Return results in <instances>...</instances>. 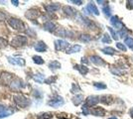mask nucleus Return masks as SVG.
Masks as SVG:
<instances>
[{
  "label": "nucleus",
  "mask_w": 133,
  "mask_h": 119,
  "mask_svg": "<svg viewBox=\"0 0 133 119\" xmlns=\"http://www.w3.org/2000/svg\"><path fill=\"white\" fill-rule=\"evenodd\" d=\"M14 101L21 108H26V107H29L31 105V100L29 98L25 97V96H23V95H15Z\"/></svg>",
  "instance_id": "1"
},
{
  "label": "nucleus",
  "mask_w": 133,
  "mask_h": 119,
  "mask_svg": "<svg viewBox=\"0 0 133 119\" xmlns=\"http://www.w3.org/2000/svg\"><path fill=\"white\" fill-rule=\"evenodd\" d=\"M8 24L14 30H17V31H24L25 30L24 23L21 20H19V19H16V18L8 19Z\"/></svg>",
  "instance_id": "2"
},
{
  "label": "nucleus",
  "mask_w": 133,
  "mask_h": 119,
  "mask_svg": "<svg viewBox=\"0 0 133 119\" xmlns=\"http://www.w3.org/2000/svg\"><path fill=\"white\" fill-rule=\"evenodd\" d=\"M27 41H28V39L25 36H15L11 41V46L15 47V48H20V47L25 46Z\"/></svg>",
  "instance_id": "3"
},
{
  "label": "nucleus",
  "mask_w": 133,
  "mask_h": 119,
  "mask_svg": "<svg viewBox=\"0 0 133 119\" xmlns=\"http://www.w3.org/2000/svg\"><path fill=\"white\" fill-rule=\"evenodd\" d=\"M64 104V99L62 96H56L55 98L51 99L50 101H48V105L52 107L57 108L59 106H62Z\"/></svg>",
  "instance_id": "4"
},
{
  "label": "nucleus",
  "mask_w": 133,
  "mask_h": 119,
  "mask_svg": "<svg viewBox=\"0 0 133 119\" xmlns=\"http://www.w3.org/2000/svg\"><path fill=\"white\" fill-rule=\"evenodd\" d=\"M69 47H70L69 43L64 41V40H56L55 41V48L57 51H66Z\"/></svg>",
  "instance_id": "5"
},
{
  "label": "nucleus",
  "mask_w": 133,
  "mask_h": 119,
  "mask_svg": "<svg viewBox=\"0 0 133 119\" xmlns=\"http://www.w3.org/2000/svg\"><path fill=\"white\" fill-rule=\"evenodd\" d=\"M100 101V97H98V96H96V95H90L89 96L87 99H85V104L88 105V106H95L96 105L98 102Z\"/></svg>",
  "instance_id": "6"
},
{
  "label": "nucleus",
  "mask_w": 133,
  "mask_h": 119,
  "mask_svg": "<svg viewBox=\"0 0 133 119\" xmlns=\"http://www.w3.org/2000/svg\"><path fill=\"white\" fill-rule=\"evenodd\" d=\"M109 21H110V24H111V25H113L116 29L122 30V29L124 28V27H123V24H122V22L119 20V18H118L117 16H112Z\"/></svg>",
  "instance_id": "7"
},
{
  "label": "nucleus",
  "mask_w": 133,
  "mask_h": 119,
  "mask_svg": "<svg viewBox=\"0 0 133 119\" xmlns=\"http://www.w3.org/2000/svg\"><path fill=\"white\" fill-rule=\"evenodd\" d=\"M39 15H40V12H39L37 9H35V8L29 9V10H28V11H26V13H25V16L28 19H30V20L36 19Z\"/></svg>",
  "instance_id": "8"
},
{
  "label": "nucleus",
  "mask_w": 133,
  "mask_h": 119,
  "mask_svg": "<svg viewBox=\"0 0 133 119\" xmlns=\"http://www.w3.org/2000/svg\"><path fill=\"white\" fill-rule=\"evenodd\" d=\"M89 60H90V62L92 64H95L96 66H99V67H103V66H105V62L103 61V59L100 58V57L98 56H91L89 58Z\"/></svg>",
  "instance_id": "9"
},
{
  "label": "nucleus",
  "mask_w": 133,
  "mask_h": 119,
  "mask_svg": "<svg viewBox=\"0 0 133 119\" xmlns=\"http://www.w3.org/2000/svg\"><path fill=\"white\" fill-rule=\"evenodd\" d=\"M8 62L12 65H16V66H21L24 67L25 66V60H23L22 58H8Z\"/></svg>",
  "instance_id": "10"
},
{
  "label": "nucleus",
  "mask_w": 133,
  "mask_h": 119,
  "mask_svg": "<svg viewBox=\"0 0 133 119\" xmlns=\"http://www.w3.org/2000/svg\"><path fill=\"white\" fill-rule=\"evenodd\" d=\"M63 11L67 16H69L71 18H74V17L76 16V11L73 7H71V6H64Z\"/></svg>",
  "instance_id": "11"
},
{
  "label": "nucleus",
  "mask_w": 133,
  "mask_h": 119,
  "mask_svg": "<svg viewBox=\"0 0 133 119\" xmlns=\"http://www.w3.org/2000/svg\"><path fill=\"white\" fill-rule=\"evenodd\" d=\"M90 113L95 116H104L106 111L102 107H93L92 109H90Z\"/></svg>",
  "instance_id": "12"
},
{
  "label": "nucleus",
  "mask_w": 133,
  "mask_h": 119,
  "mask_svg": "<svg viewBox=\"0 0 133 119\" xmlns=\"http://www.w3.org/2000/svg\"><path fill=\"white\" fill-rule=\"evenodd\" d=\"M85 9H87L89 12L92 13V14L95 15V16H98V15H99V11H98L97 7H96V5H95L93 2H89Z\"/></svg>",
  "instance_id": "13"
},
{
  "label": "nucleus",
  "mask_w": 133,
  "mask_h": 119,
  "mask_svg": "<svg viewBox=\"0 0 133 119\" xmlns=\"http://www.w3.org/2000/svg\"><path fill=\"white\" fill-rule=\"evenodd\" d=\"M100 101L105 105H110L111 103L114 102V97L112 95H108V94L102 95V96H100Z\"/></svg>",
  "instance_id": "14"
},
{
  "label": "nucleus",
  "mask_w": 133,
  "mask_h": 119,
  "mask_svg": "<svg viewBox=\"0 0 133 119\" xmlns=\"http://www.w3.org/2000/svg\"><path fill=\"white\" fill-rule=\"evenodd\" d=\"M45 9L48 13H54L58 11L60 9V5L58 3H52V4H48L45 6Z\"/></svg>",
  "instance_id": "15"
},
{
  "label": "nucleus",
  "mask_w": 133,
  "mask_h": 119,
  "mask_svg": "<svg viewBox=\"0 0 133 119\" xmlns=\"http://www.w3.org/2000/svg\"><path fill=\"white\" fill-rule=\"evenodd\" d=\"M56 25L53 23V22H51V21H47L46 23L44 24V30L45 31H48L50 32V33H53V32L56 31Z\"/></svg>",
  "instance_id": "16"
},
{
  "label": "nucleus",
  "mask_w": 133,
  "mask_h": 119,
  "mask_svg": "<svg viewBox=\"0 0 133 119\" xmlns=\"http://www.w3.org/2000/svg\"><path fill=\"white\" fill-rule=\"evenodd\" d=\"M74 69L79 70V73L82 75H85L89 73V68H87V67L83 66V65H75V66H74Z\"/></svg>",
  "instance_id": "17"
},
{
  "label": "nucleus",
  "mask_w": 133,
  "mask_h": 119,
  "mask_svg": "<svg viewBox=\"0 0 133 119\" xmlns=\"http://www.w3.org/2000/svg\"><path fill=\"white\" fill-rule=\"evenodd\" d=\"M35 51L37 52H40V53H43V52H46L47 51V45L45 44L43 41H40L37 44L35 45Z\"/></svg>",
  "instance_id": "18"
},
{
  "label": "nucleus",
  "mask_w": 133,
  "mask_h": 119,
  "mask_svg": "<svg viewBox=\"0 0 133 119\" xmlns=\"http://www.w3.org/2000/svg\"><path fill=\"white\" fill-rule=\"evenodd\" d=\"M82 49V47L80 45H74V46H70L67 50H66V53L67 54H74V53H77L80 52Z\"/></svg>",
  "instance_id": "19"
},
{
  "label": "nucleus",
  "mask_w": 133,
  "mask_h": 119,
  "mask_svg": "<svg viewBox=\"0 0 133 119\" xmlns=\"http://www.w3.org/2000/svg\"><path fill=\"white\" fill-rule=\"evenodd\" d=\"M72 101H73V103H74L76 106H77V105H80L82 101H83V96H82V94H76V95H75V96L72 98Z\"/></svg>",
  "instance_id": "20"
},
{
  "label": "nucleus",
  "mask_w": 133,
  "mask_h": 119,
  "mask_svg": "<svg viewBox=\"0 0 133 119\" xmlns=\"http://www.w3.org/2000/svg\"><path fill=\"white\" fill-rule=\"evenodd\" d=\"M56 34L58 36H60V37H70L69 35L71 33L68 32L67 30H65V29H63V28H58L57 31H56Z\"/></svg>",
  "instance_id": "21"
},
{
  "label": "nucleus",
  "mask_w": 133,
  "mask_h": 119,
  "mask_svg": "<svg viewBox=\"0 0 133 119\" xmlns=\"http://www.w3.org/2000/svg\"><path fill=\"white\" fill-rule=\"evenodd\" d=\"M10 85H11V88H16V89H19V88L24 86V84H22V82L19 81V80H15L14 82H11Z\"/></svg>",
  "instance_id": "22"
},
{
  "label": "nucleus",
  "mask_w": 133,
  "mask_h": 119,
  "mask_svg": "<svg viewBox=\"0 0 133 119\" xmlns=\"http://www.w3.org/2000/svg\"><path fill=\"white\" fill-rule=\"evenodd\" d=\"M49 68L53 70H55V69H61V64L59 63L58 61H52L49 63Z\"/></svg>",
  "instance_id": "23"
},
{
  "label": "nucleus",
  "mask_w": 133,
  "mask_h": 119,
  "mask_svg": "<svg viewBox=\"0 0 133 119\" xmlns=\"http://www.w3.org/2000/svg\"><path fill=\"white\" fill-rule=\"evenodd\" d=\"M101 52L105 55H114L116 53V51L111 47H105V48L101 49Z\"/></svg>",
  "instance_id": "24"
},
{
  "label": "nucleus",
  "mask_w": 133,
  "mask_h": 119,
  "mask_svg": "<svg viewBox=\"0 0 133 119\" xmlns=\"http://www.w3.org/2000/svg\"><path fill=\"white\" fill-rule=\"evenodd\" d=\"M53 118V114L50 112L41 113L37 116V119H52Z\"/></svg>",
  "instance_id": "25"
},
{
  "label": "nucleus",
  "mask_w": 133,
  "mask_h": 119,
  "mask_svg": "<svg viewBox=\"0 0 133 119\" xmlns=\"http://www.w3.org/2000/svg\"><path fill=\"white\" fill-rule=\"evenodd\" d=\"M80 40L82 42H84V43H89V42L91 41V37L88 34H82V35L80 36Z\"/></svg>",
  "instance_id": "26"
},
{
  "label": "nucleus",
  "mask_w": 133,
  "mask_h": 119,
  "mask_svg": "<svg viewBox=\"0 0 133 119\" xmlns=\"http://www.w3.org/2000/svg\"><path fill=\"white\" fill-rule=\"evenodd\" d=\"M33 62L37 65H43L45 63V61L43 60V58L40 56H34L33 57Z\"/></svg>",
  "instance_id": "27"
},
{
  "label": "nucleus",
  "mask_w": 133,
  "mask_h": 119,
  "mask_svg": "<svg viewBox=\"0 0 133 119\" xmlns=\"http://www.w3.org/2000/svg\"><path fill=\"white\" fill-rule=\"evenodd\" d=\"M81 91V88L77 83H73L72 84V88H71V92L72 93H77Z\"/></svg>",
  "instance_id": "28"
},
{
  "label": "nucleus",
  "mask_w": 133,
  "mask_h": 119,
  "mask_svg": "<svg viewBox=\"0 0 133 119\" xmlns=\"http://www.w3.org/2000/svg\"><path fill=\"white\" fill-rule=\"evenodd\" d=\"M110 72H111L113 75H119V76L124 74V72H123V70H120L119 69H116V68H113V67H112V68H110Z\"/></svg>",
  "instance_id": "29"
},
{
  "label": "nucleus",
  "mask_w": 133,
  "mask_h": 119,
  "mask_svg": "<svg viewBox=\"0 0 133 119\" xmlns=\"http://www.w3.org/2000/svg\"><path fill=\"white\" fill-rule=\"evenodd\" d=\"M102 12L104 13V15H105V16H110V14H111V10H110V7L108 6V4L102 7Z\"/></svg>",
  "instance_id": "30"
},
{
  "label": "nucleus",
  "mask_w": 133,
  "mask_h": 119,
  "mask_svg": "<svg viewBox=\"0 0 133 119\" xmlns=\"http://www.w3.org/2000/svg\"><path fill=\"white\" fill-rule=\"evenodd\" d=\"M93 86L97 89H105L106 88V84H104L103 82H95Z\"/></svg>",
  "instance_id": "31"
},
{
  "label": "nucleus",
  "mask_w": 133,
  "mask_h": 119,
  "mask_svg": "<svg viewBox=\"0 0 133 119\" xmlns=\"http://www.w3.org/2000/svg\"><path fill=\"white\" fill-rule=\"evenodd\" d=\"M124 43L126 45L127 47H129V48H133V38L131 37H128L125 39V41H124Z\"/></svg>",
  "instance_id": "32"
},
{
  "label": "nucleus",
  "mask_w": 133,
  "mask_h": 119,
  "mask_svg": "<svg viewBox=\"0 0 133 119\" xmlns=\"http://www.w3.org/2000/svg\"><path fill=\"white\" fill-rule=\"evenodd\" d=\"M7 45H8V42H7L6 39L3 37H0V49L5 48Z\"/></svg>",
  "instance_id": "33"
},
{
  "label": "nucleus",
  "mask_w": 133,
  "mask_h": 119,
  "mask_svg": "<svg viewBox=\"0 0 133 119\" xmlns=\"http://www.w3.org/2000/svg\"><path fill=\"white\" fill-rule=\"evenodd\" d=\"M101 42H102V43L109 44V43L111 42V38L109 37V35H108V34H104V36H103V37H102V39H101Z\"/></svg>",
  "instance_id": "34"
},
{
  "label": "nucleus",
  "mask_w": 133,
  "mask_h": 119,
  "mask_svg": "<svg viewBox=\"0 0 133 119\" xmlns=\"http://www.w3.org/2000/svg\"><path fill=\"white\" fill-rule=\"evenodd\" d=\"M82 113L84 114V115H89V113H90V110L89 109V106L84 103L83 105H82Z\"/></svg>",
  "instance_id": "35"
},
{
  "label": "nucleus",
  "mask_w": 133,
  "mask_h": 119,
  "mask_svg": "<svg viewBox=\"0 0 133 119\" xmlns=\"http://www.w3.org/2000/svg\"><path fill=\"white\" fill-rule=\"evenodd\" d=\"M108 31L110 32V34H111V37L113 38L114 40H117V39L119 38V36H118V35L115 33V31H114L113 29L111 28V27H108Z\"/></svg>",
  "instance_id": "36"
},
{
  "label": "nucleus",
  "mask_w": 133,
  "mask_h": 119,
  "mask_svg": "<svg viewBox=\"0 0 133 119\" xmlns=\"http://www.w3.org/2000/svg\"><path fill=\"white\" fill-rule=\"evenodd\" d=\"M116 48L117 49H119V50H121V51H123V52H126V47H125V45L124 44H122V43H116Z\"/></svg>",
  "instance_id": "37"
},
{
  "label": "nucleus",
  "mask_w": 133,
  "mask_h": 119,
  "mask_svg": "<svg viewBox=\"0 0 133 119\" xmlns=\"http://www.w3.org/2000/svg\"><path fill=\"white\" fill-rule=\"evenodd\" d=\"M55 81H56V77H49V78L45 80V82L48 83V84H51L52 82H54Z\"/></svg>",
  "instance_id": "38"
},
{
  "label": "nucleus",
  "mask_w": 133,
  "mask_h": 119,
  "mask_svg": "<svg viewBox=\"0 0 133 119\" xmlns=\"http://www.w3.org/2000/svg\"><path fill=\"white\" fill-rule=\"evenodd\" d=\"M10 115V112H3L0 113V118H5V117H8Z\"/></svg>",
  "instance_id": "39"
},
{
  "label": "nucleus",
  "mask_w": 133,
  "mask_h": 119,
  "mask_svg": "<svg viewBox=\"0 0 133 119\" xmlns=\"http://www.w3.org/2000/svg\"><path fill=\"white\" fill-rule=\"evenodd\" d=\"M127 8L129 9H133V1H127Z\"/></svg>",
  "instance_id": "40"
},
{
  "label": "nucleus",
  "mask_w": 133,
  "mask_h": 119,
  "mask_svg": "<svg viewBox=\"0 0 133 119\" xmlns=\"http://www.w3.org/2000/svg\"><path fill=\"white\" fill-rule=\"evenodd\" d=\"M71 2L74 3V4H76V5H82V1H79V0H73Z\"/></svg>",
  "instance_id": "41"
},
{
  "label": "nucleus",
  "mask_w": 133,
  "mask_h": 119,
  "mask_svg": "<svg viewBox=\"0 0 133 119\" xmlns=\"http://www.w3.org/2000/svg\"><path fill=\"white\" fill-rule=\"evenodd\" d=\"M5 17H6V16H5L4 13L0 12V21H4V20H5Z\"/></svg>",
  "instance_id": "42"
},
{
  "label": "nucleus",
  "mask_w": 133,
  "mask_h": 119,
  "mask_svg": "<svg viewBox=\"0 0 133 119\" xmlns=\"http://www.w3.org/2000/svg\"><path fill=\"white\" fill-rule=\"evenodd\" d=\"M6 111V107L3 106V105H0V113H3Z\"/></svg>",
  "instance_id": "43"
},
{
  "label": "nucleus",
  "mask_w": 133,
  "mask_h": 119,
  "mask_svg": "<svg viewBox=\"0 0 133 119\" xmlns=\"http://www.w3.org/2000/svg\"><path fill=\"white\" fill-rule=\"evenodd\" d=\"M88 63H89V61H88V59L85 57L82 58V64H88Z\"/></svg>",
  "instance_id": "44"
},
{
  "label": "nucleus",
  "mask_w": 133,
  "mask_h": 119,
  "mask_svg": "<svg viewBox=\"0 0 133 119\" xmlns=\"http://www.w3.org/2000/svg\"><path fill=\"white\" fill-rule=\"evenodd\" d=\"M11 3H13V5H14V6H18L19 1H17V0H12V1H11Z\"/></svg>",
  "instance_id": "45"
},
{
  "label": "nucleus",
  "mask_w": 133,
  "mask_h": 119,
  "mask_svg": "<svg viewBox=\"0 0 133 119\" xmlns=\"http://www.w3.org/2000/svg\"><path fill=\"white\" fill-rule=\"evenodd\" d=\"M129 113H130V116H131V118H133V107L131 108V109H130Z\"/></svg>",
  "instance_id": "46"
},
{
  "label": "nucleus",
  "mask_w": 133,
  "mask_h": 119,
  "mask_svg": "<svg viewBox=\"0 0 133 119\" xmlns=\"http://www.w3.org/2000/svg\"><path fill=\"white\" fill-rule=\"evenodd\" d=\"M108 119H118V118H116V117H110V118H108Z\"/></svg>",
  "instance_id": "47"
},
{
  "label": "nucleus",
  "mask_w": 133,
  "mask_h": 119,
  "mask_svg": "<svg viewBox=\"0 0 133 119\" xmlns=\"http://www.w3.org/2000/svg\"><path fill=\"white\" fill-rule=\"evenodd\" d=\"M75 119H81V118H75Z\"/></svg>",
  "instance_id": "48"
},
{
  "label": "nucleus",
  "mask_w": 133,
  "mask_h": 119,
  "mask_svg": "<svg viewBox=\"0 0 133 119\" xmlns=\"http://www.w3.org/2000/svg\"><path fill=\"white\" fill-rule=\"evenodd\" d=\"M132 50H133V48H132Z\"/></svg>",
  "instance_id": "49"
}]
</instances>
